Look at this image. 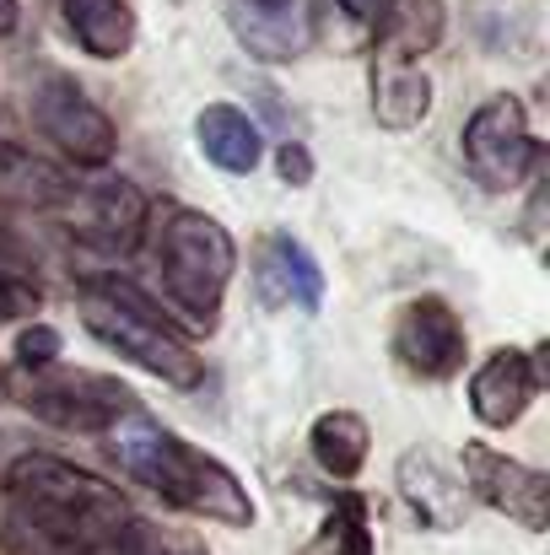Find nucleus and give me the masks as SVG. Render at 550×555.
<instances>
[{
    "label": "nucleus",
    "mask_w": 550,
    "mask_h": 555,
    "mask_svg": "<svg viewBox=\"0 0 550 555\" xmlns=\"http://www.w3.org/2000/svg\"><path fill=\"white\" fill-rule=\"evenodd\" d=\"M276 163H281V179H286V184H308V179H314V157L303 152V141H286Z\"/></svg>",
    "instance_id": "b1692460"
},
{
    "label": "nucleus",
    "mask_w": 550,
    "mask_h": 555,
    "mask_svg": "<svg viewBox=\"0 0 550 555\" xmlns=\"http://www.w3.org/2000/svg\"><path fill=\"white\" fill-rule=\"evenodd\" d=\"M346 16H357L362 27H383V16L394 11V0H341Z\"/></svg>",
    "instance_id": "393cba45"
},
{
    "label": "nucleus",
    "mask_w": 550,
    "mask_h": 555,
    "mask_svg": "<svg viewBox=\"0 0 550 555\" xmlns=\"http://www.w3.org/2000/svg\"><path fill=\"white\" fill-rule=\"evenodd\" d=\"M152 259H157V281H163L168 302L189 319V330L210 335L221 319L227 281L238 270V248H232L227 227L205 210L163 205V216L152 227Z\"/></svg>",
    "instance_id": "7ed1b4c3"
},
{
    "label": "nucleus",
    "mask_w": 550,
    "mask_h": 555,
    "mask_svg": "<svg viewBox=\"0 0 550 555\" xmlns=\"http://www.w3.org/2000/svg\"><path fill=\"white\" fill-rule=\"evenodd\" d=\"M54 357H60V335H54L49 324H33V330L16 335V367L22 372L54 367Z\"/></svg>",
    "instance_id": "5701e85b"
},
{
    "label": "nucleus",
    "mask_w": 550,
    "mask_h": 555,
    "mask_svg": "<svg viewBox=\"0 0 550 555\" xmlns=\"http://www.w3.org/2000/svg\"><path fill=\"white\" fill-rule=\"evenodd\" d=\"M81 324L108 351H119L125 362L163 377L168 388H200L205 383V357H194V346L130 281H114V275L81 281Z\"/></svg>",
    "instance_id": "20e7f679"
},
{
    "label": "nucleus",
    "mask_w": 550,
    "mask_h": 555,
    "mask_svg": "<svg viewBox=\"0 0 550 555\" xmlns=\"http://www.w3.org/2000/svg\"><path fill=\"white\" fill-rule=\"evenodd\" d=\"M16 27V0H0V38Z\"/></svg>",
    "instance_id": "a878e982"
},
{
    "label": "nucleus",
    "mask_w": 550,
    "mask_h": 555,
    "mask_svg": "<svg viewBox=\"0 0 550 555\" xmlns=\"http://www.w3.org/2000/svg\"><path fill=\"white\" fill-rule=\"evenodd\" d=\"M308 448L330 480H357L367 464V448H372V431L357 410H324L308 431Z\"/></svg>",
    "instance_id": "aec40b11"
},
{
    "label": "nucleus",
    "mask_w": 550,
    "mask_h": 555,
    "mask_svg": "<svg viewBox=\"0 0 550 555\" xmlns=\"http://www.w3.org/2000/svg\"><path fill=\"white\" fill-rule=\"evenodd\" d=\"M76 43L92 60H125L136 43V11L130 0H60Z\"/></svg>",
    "instance_id": "6ab92c4d"
},
{
    "label": "nucleus",
    "mask_w": 550,
    "mask_h": 555,
    "mask_svg": "<svg viewBox=\"0 0 550 555\" xmlns=\"http://www.w3.org/2000/svg\"><path fill=\"white\" fill-rule=\"evenodd\" d=\"M394 357L399 367L421 383H448L453 372L464 367L470 346H464V324L443 297H415L399 308L394 319Z\"/></svg>",
    "instance_id": "9d476101"
},
{
    "label": "nucleus",
    "mask_w": 550,
    "mask_h": 555,
    "mask_svg": "<svg viewBox=\"0 0 550 555\" xmlns=\"http://www.w3.org/2000/svg\"><path fill=\"white\" fill-rule=\"evenodd\" d=\"M227 27L248 49V60L265 65H286L314 43V16L303 0H227Z\"/></svg>",
    "instance_id": "9b49d317"
},
{
    "label": "nucleus",
    "mask_w": 550,
    "mask_h": 555,
    "mask_svg": "<svg viewBox=\"0 0 550 555\" xmlns=\"http://www.w3.org/2000/svg\"><path fill=\"white\" fill-rule=\"evenodd\" d=\"M464 163L475 173V184H486L491 194H513L529 179V168L540 163V146L529 135V114L519 98H486L470 125H464Z\"/></svg>",
    "instance_id": "0eeeda50"
},
{
    "label": "nucleus",
    "mask_w": 550,
    "mask_h": 555,
    "mask_svg": "<svg viewBox=\"0 0 550 555\" xmlns=\"http://www.w3.org/2000/svg\"><path fill=\"white\" fill-rule=\"evenodd\" d=\"M5 399H11V393H5V367H0V404H5Z\"/></svg>",
    "instance_id": "bb28decb"
},
{
    "label": "nucleus",
    "mask_w": 550,
    "mask_h": 555,
    "mask_svg": "<svg viewBox=\"0 0 550 555\" xmlns=\"http://www.w3.org/2000/svg\"><path fill=\"white\" fill-rule=\"evenodd\" d=\"M71 189H76V179L60 163H49V157H38V152H27L16 141H0V205L60 210L71 199Z\"/></svg>",
    "instance_id": "2eb2a0df"
},
{
    "label": "nucleus",
    "mask_w": 550,
    "mask_h": 555,
    "mask_svg": "<svg viewBox=\"0 0 550 555\" xmlns=\"http://www.w3.org/2000/svg\"><path fill=\"white\" fill-rule=\"evenodd\" d=\"M254 286L265 308H303L314 313L324 302V270L308 254V243H297L292 232H270L254 254Z\"/></svg>",
    "instance_id": "ddd939ff"
},
{
    "label": "nucleus",
    "mask_w": 550,
    "mask_h": 555,
    "mask_svg": "<svg viewBox=\"0 0 550 555\" xmlns=\"http://www.w3.org/2000/svg\"><path fill=\"white\" fill-rule=\"evenodd\" d=\"M459 480L470 496H481L486 507H497L502 518L524 524V529H546L550 524V480L546 469L524 464V459H508L497 453L491 442H464V459H459Z\"/></svg>",
    "instance_id": "6e6552de"
},
{
    "label": "nucleus",
    "mask_w": 550,
    "mask_h": 555,
    "mask_svg": "<svg viewBox=\"0 0 550 555\" xmlns=\"http://www.w3.org/2000/svg\"><path fill=\"white\" fill-rule=\"evenodd\" d=\"M399 496L415 507V518L426 524V529H459L464 524V507H470V491H464V480L437 459V453H421V448H410L405 459H399Z\"/></svg>",
    "instance_id": "4468645a"
},
{
    "label": "nucleus",
    "mask_w": 550,
    "mask_h": 555,
    "mask_svg": "<svg viewBox=\"0 0 550 555\" xmlns=\"http://www.w3.org/2000/svg\"><path fill=\"white\" fill-rule=\"evenodd\" d=\"M119 486L54 453H16L0 469V545L11 555H114L136 529Z\"/></svg>",
    "instance_id": "f257e3e1"
},
{
    "label": "nucleus",
    "mask_w": 550,
    "mask_h": 555,
    "mask_svg": "<svg viewBox=\"0 0 550 555\" xmlns=\"http://www.w3.org/2000/svg\"><path fill=\"white\" fill-rule=\"evenodd\" d=\"M432 114V76L421 65L372 54V119L383 130H415Z\"/></svg>",
    "instance_id": "f3484780"
},
{
    "label": "nucleus",
    "mask_w": 550,
    "mask_h": 555,
    "mask_svg": "<svg viewBox=\"0 0 550 555\" xmlns=\"http://www.w3.org/2000/svg\"><path fill=\"white\" fill-rule=\"evenodd\" d=\"M5 393L22 399L27 415L60 426V431H108L114 421H125L136 404V393L119 383V377H103V372H81V367H38L11 377L5 372Z\"/></svg>",
    "instance_id": "39448f33"
},
{
    "label": "nucleus",
    "mask_w": 550,
    "mask_h": 555,
    "mask_svg": "<svg viewBox=\"0 0 550 555\" xmlns=\"http://www.w3.org/2000/svg\"><path fill=\"white\" fill-rule=\"evenodd\" d=\"M27 114L38 125L43 141H54L71 163L81 168H108L114 152H119V130L114 119L60 70H43L33 87H27Z\"/></svg>",
    "instance_id": "423d86ee"
},
{
    "label": "nucleus",
    "mask_w": 550,
    "mask_h": 555,
    "mask_svg": "<svg viewBox=\"0 0 550 555\" xmlns=\"http://www.w3.org/2000/svg\"><path fill=\"white\" fill-rule=\"evenodd\" d=\"M76 243L98 248V254H136L146 227H152V205L130 179H98V184H76L71 199L60 205Z\"/></svg>",
    "instance_id": "1a4fd4ad"
},
{
    "label": "nucleus",
    "mask_w": 550,
    "mask_h": 555,
    "mask_svg": "<svg viewBox=\"0 0 550 555\" xmlns=\"http://www.w3.org/2000/svg\"><path fill=\"white\" fill-rule=\"evenodd\" d=\"M540 383H546L540 377V357H529L519 346H497L470 377V410L486 426H513V421H524V410L540 393Z\"/></svg>",
    "instance_id": "f8f14e48"
},
{
    "label": "nucleus",
    "mask_w": 550,
    "mask_h": 555,
    "mask_svg": "<svg viewBox=\"0 0 550 555\" xmlns=\"http://www.w3.org/2000/svg\"><path fill=\"white\" fill-rule=\"evenodd\" d=\"M443 27H448L443 0H394V11L378 27V60L421 65V54L443 43Z\"/></svg>",
    "instance_id": "a211bd4d"
},
{
    "label": "nucleus",
    "mask_w": 550,
    "mask_h": 555,
    "mask_svg": "<svg viewBox=\"0 0 550 555\" xmlns=\"http://www.w3.org/2000/svg\"><path fill=\"white\" fill-rule=\"evenodd\" d=\"M43 302L38 281L16 275V270H0V324H16V319H33Z\"/></svg>",
    "instance_id": "4be33fe9"
},
{
    "label": "nucleus",
    "mask_w": 550,
    "mask_h": 555,
    "mask_svg": "<svg viewBox=\"0 0 550 555\" xmlns=\"http://www.w3.org/2000/svg\"><path fill=\"white\" fill-rule=\"evenodd\" d=\"M303 555H372V529H367V502L362 496L346 491Z\"/></svg>",
    "instance_id": "412c9836"
},
{
    "label": "nucleus",
    "mask_w": 550,
    "mask_h": 555,
    "mask_svg": "<svg viewBox=\"0 0 550 555\" xmlns=\"http://www.w3.org/2000/svg\"><path fill=\"white\" fill-rule=\"evenodd\" d=\"M103 442H108V459L119 464V475H130L136 486L163 496L168 507H179L189 518H205V524H221V529L254 524V502L238 486V475L221 459L183 442L179 431H168L157 415L130 410L125 421H114L103 431Z\"/></svg>",
    "instance_id": "f03ea898"
},
{
    "label": "nucleus",
    "mask_w": 550,
    "mask_h": 555,
    "mask_svg": "<svg viewBox=\"0 0 550 555\" xmlns=\"http://www.w3.org/2000/svg\"><path fill=\"white\" fill-rule=\"evenodd\" d=\"M194 135H200L205 163H216L221 173H254L259 157H265V135H259V125H254L243 108H232V103H210V108H200Z\"/></svg>",
    "instance_id": "dca6fc26"
}]
</instances>
